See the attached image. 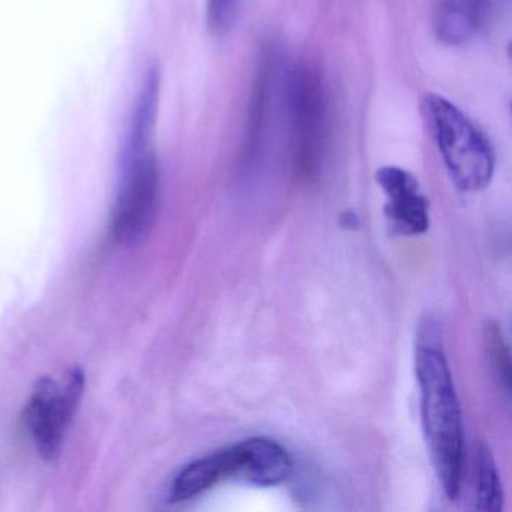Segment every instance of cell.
I'll use <instances>...</instances> for the list:
<instances>
[{"instance_id":"6da1fadb","label":"cell","mask_w":512,"mask_h":512,"mask_svg":"<svg viewBox=\"0 0 512 512\" xmlns=\"http://www.w3.org/2000/svg\"><path fill=\"white\" fill-rule=\"evenodd\" d=\"M415 374L421 395L425 442L443 493L457 500L464 467V430L460 401L434 325L425 323L415 347Z\"/></svg>"},{"instance_id":"7a4b0ae2","label":"cell","mask_w":512,"mask_h":512,"mask_svg":"<svg viewBox=\"0 0 512 512\" xmlns=\"http://www.w3.org/2000/svg\"><path fill=\"white\" fill-rule=\"evenodd\" d=\"M422 113L458 190H484L494 175L493 146L472 119L440 95H427Z\"/></svg>"},{"instance_id":"3957f363","label":"cell","mask_w":512,"mask_h":512,"mask_svg":"<svg viewBox=\"0 0 512 512\" xmlns=\"http://www.w3.org/2000/svg\"><path fill=\"white\" fill-rule=\"evenodd\" d=\"M85 388V377L80 370H71L62 379L41 380L26 406L25 425L47 460L61 452L62 443L79 406Z\"/></svg>"},{"instance_id":"277c9868","label":"cell","mask_w":512,"mask_h":512,"mask_svg":"<svg viewBox=\"0 0 512 512\" xmlns=\"http://www.w3.org/2000/svg\"><path fill=\"white\" fill-rule=\"evenodd\" d=\"M160 191V170L148 149L127 152L125 175L113 209L112 235L122 244L145 235L154 220Z\"/></svg>"},{"instance_id":"5b68a950","label":"cell","mask_w":512,"mask_h":512,"mask_svg":"<svg viewBox=\"0 0 512 512\" xmlns=\"http://www.w3.org/2000/svg\"><path fill=\"white\" fill-rule=\"evenodd\" d=\"M289 86L296 166L304 178H311L319 169L325 148V95L319 80L307 70L293 73Z\"/></svg>"},{"instance_id":"8992f818","label":"cell","mask_w":512,"mask_h":512,"mask_svg":"<svg viewBox=\"0 0 512 512\" xmlns=\"http://www.w3.org/2000/svg\"><path fill=\"white\" fill-rule=\"evenodd\" d=\"M376 181L386 196L385 214L398 235H424L430 227L428 200L415 176L400 167L377 170Z\"/></svg>"},{"instance_id":"52a82bcc","label":"cell","mask_w":512,"mask_h":512,"mask_svg":"<svg viewBox=\"0 0 512 512\" xmlns=\"http://www.w3.org/2000/svg\"><path fill=\"white\" fill-rule=\"evenodd\" d=\"M233 458V479L250 482L257 487L283 484L293 473L289 452L266 437H250L230 446Z\"/></svg>"},{"instance_id":"ba28073f","label":"cell","mask_w":512,"mask_h":512,"mask_svg":"<svg viewBox=\"0 0 512 512\" xmlns=\"http://www.w3.org/2000/svg\"><path fill=\"white\" fill-rule=\"evenodd\" d=\"M494 0H437L434 29L443 43H467L487 25Z\"/></svg>"},{"instance_id":"9c48e42d","label":"cell","mask_w":512,"mask_h":512,"mask_svg":"<svg viewBox=\"0 0 512 512\" xmlns=\"http://www.w3.org/2000/svg\"><path fill=\"white\" fill-rule=\"evenodd\" d=\"M226 479H232L229 448L205 455L181 470L173 481L170 499L173 502L194 499Z\"/></svg>"},{"instance_id":"30bf717a","label":"cell","mask_w":512,"mask_h":512,"mask_svg":"<svg viewBox=\"0 0 512 512\" xmlns=\"http://www.w3.org/2000/svg\"><path fill=\"white\" fill-rule=\"evenodd\" d=\"M473 478H475V508L485 512L502 511L505 494H503L496 461L487 443H481L476 449Z\"/></svg>"},{"instance_id":"8fae6325","label":"cell","mask_w":512,"mask_h":512,"mask_svg":"<svg viewBox=\"0 0 512 512\" xmlns=\"http://www.w3.org/2000/svg\"><path fill=\"white\" fill-rule=\"evenodd\" d=\"M484 347L487 355L488 367L496 377L497 382L509 391L511 385V365H509V352L503 341L502 331L494 320L485 323Z\"/></svg>"},{"instance_id":"7c38bea8","label":"cell","mask_w":512,"mask_h":512,"mask_svg":"<svg viewBox=\"0 0 512 512\" xmlns=\"http://www.w3.org/2000/svg\"><path fill=\"white\" fill-rule=\"evenodd\" d=\"M238 10V0H208L206 19L214 35L227 34Z\"/></svg>"}]
</instances>
